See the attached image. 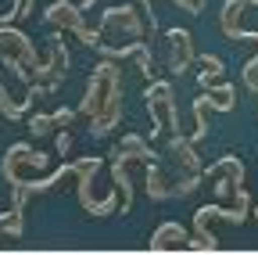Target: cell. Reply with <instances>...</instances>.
Listing matches in <instances>:
<instances>
[{
    "instance_id": "obj_1",
    "label": "cell",
    "mask_w": 258,
    "mask_h": 255,
    "mask_svg": "<svg viewBox=\"0 0 258 255\" xmlns=\"http://www.w3.org/2000/svg\"><path fill=\"white\" fill-rule=\"evenodd\" d=\"M254 216H258V209H254Z\"/></svg>"
}]
</instances>
